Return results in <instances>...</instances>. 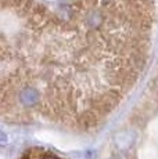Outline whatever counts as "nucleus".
<instances>
[{"mask_svg": "<svg viewBox=\"0 0 158 159\" xmlns=\"http://www.w3.org/2000/svg\"><path fill=\"white\" fill-rule=\"evenodd\" d=\"M42 159H60L57 155H53V154H46L42 157Z\"/></svg>", "mask_w": 158, "mask_h": 159, "instance_id": "1", "label": "nucleus"}]
</instances>
